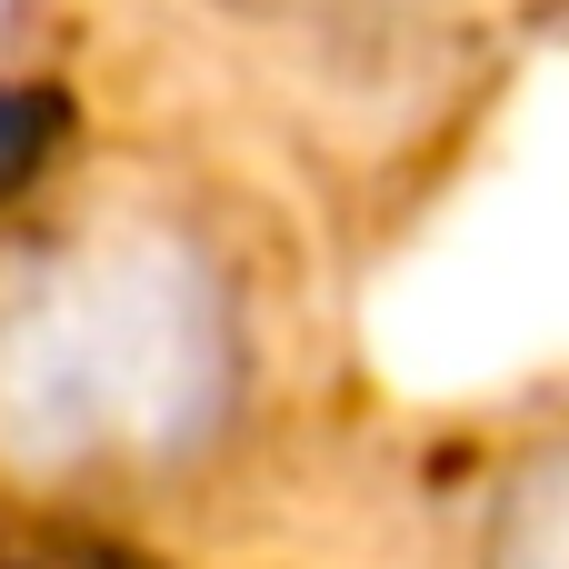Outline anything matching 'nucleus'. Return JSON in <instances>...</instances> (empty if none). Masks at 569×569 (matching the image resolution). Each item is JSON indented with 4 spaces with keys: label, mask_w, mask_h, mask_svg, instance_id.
<instances>
[{
    "label": "nucleus",
    "mask_w": 569,
    "mask_h": 569,
    "mask_svg": "<svg viewBox=\"0 0 569 569\" xmlns=\"http://www.w3.org/2000/svg\"><path fill=\"white\" fill-rule=\"evenodd\" d=\"M270 390L220 230L120 200L0 250V510L130 520L210 490Z\"/></svg>",
    "instance_id": "obj_1"
},
{
    "label": "nucleus",
    "mask_w": 569,
    "mask_h": 569,
    "mask_svg": "<svg viewBox=\"0 0 569 569\" xmlns=\"http://www.w3.org/2000/svg\"><path fill=\"white\" fill-rule=\"evenodd\" d=\"M460 569H569V420L490 460L460 520Z\"/></svg>",
    "instance_id": "obj_2"
}]
</instances>
